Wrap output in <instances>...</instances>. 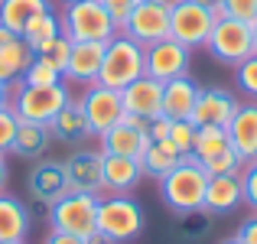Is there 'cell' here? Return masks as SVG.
Masks as SVG:
<instances>
[{
    "mask_svg": "<svg viewBox=\"0 0 257 244\" xmlns=\"http://www.w3.org/2000/svg\"><path fill=\"white\" fill-rule=\"evenodd\" d=\"M205 186L208 173L202 169V163L195 157H182L179 166L160 179V195L176 215H195L205 205Z\"/></svg>",
    "mask_w": 257,
    "mask_h": 244,
    "instance_id": "1",
    "label": "cell"
},
{
    "mask_svg": "<svg viewBox=\"0 0 257 244\" xmlns=\"http://www.w3.org/2000/svg\"><path fill=\"white\" fill-rule=\"evenodd\" d=\"M144 46L134 43L127 33H117L111 43H104V59H101V72H98V85L124 91L127 85H134L144 75Z\"/></svg>",
    "mask_w": 257,
    "mask_h": 244,
    "instance_id": "2",
    "label": "cell"
},
{
    "mask_svg": "<svg viewBox=\"0 0 257 244\" xmlns=\"http://www.w3.org/2000/svg\"><path fill=\"white\" fill-rule=\"evenodd\" d=\"M98 231L114 244H127L144 231V208L131 195H101L98 199Z\"/></svg>",
    "mask_w": 257,
    "mask_h": 244,
    "instance_id": "3",
    "label": "cell"
},
{
    "mask_svg": "<svg viewBox=\"0 0 257 244\" xmlns=\"http://www.w3.org/2000/svg\"><path fill=\"white\" fill-rule=\"evenodd\" d=\"M62 36L72 43H111L117 36V26L111 23L101 0H82L62 10Z\"/></svg>",
    "mask_w": 257,
    "mask_h": 244,
    "instance_id": "4",
    "label": "cell"
},
{
    "mask_svg": "<svg viewBox=\"0 0 257 244\" xmlns=\"http://www.w3.org/2000/svg\"><path fill=\"white\" fill-rule=\"evenodd\" d=\"M98 199L101 195H91V192H69L49 205L46 218H49V228L52 231H69V234H78V238H88V234L98 231Z\"/></svg>",
    "mask_w": 257,
    "mask_h": 244,
    "instance_id": "5",
    "label": "cell"
},
{
    "mask_svg": "<svg viewBox=\"0 0 257 244\" xmlns=\"http://www.w3.org/2000/svg\"><path fill=\"white\" fill-rule=\"evenodd\" d=\"M69 85L59 81V85H20L17 94H10V107L17 111L20 120H36V124H49L59 111L69 101Z\"/></svg>",
    "mask_w": 257,
    "mask_h": 244,
    "instance_id": "6",
    "label": "cell"
},
{
    "mask_svg": "<svg viewBox=\"0 0 257 244\" xmlns=\"http://www.w3.org/2000/svg\"><path fill=\"white\" fill-rule=\"evenodd\" d=\"M205 49L212 52L221 65H238V62H244L247 56H254V30L247 23H241V20L221 17V20H215Z\"/></svg>",
    "mask_w": 257,
    "mask_h": 244,
    "instance_id": "7",
    "label": "cell"
},
{
    "mask_svg": "<svg viewBox=\"0 0 257 244\" xmlns=\"http://www.w3.org/2000/svg\"><path fill=\"white\" fill-rule=\"evenodd\" d=\"M215 26V13L192 0H173L170 7V39L182 43L186 49H199L208 43Z\"/></svg>",
    "mask_w": 257,
    "mask_h": 244,
    "instance_id": "8",
    "label": "cell"
},
{
    "mask_svg": "<svg viewBox=\"0 0 257 244\" xmlns=\"http://www.w3.org/2000/svg\"><path fill=\"white\" fill-rule=\"evenodd\" d=\"M170 7H173L170 0H137L124 33L134 43H140L144 49L170 39Z\"/></svg>",
    "mask_w": 257,
    "mask_h": 244,
    "instance_id": "9",
    "label": "cell"
},
{
    "mask_svg": "<svg viewBox=\"0 0 257 244\" xmlns=\"http://www.w3.org/2000/svg\"><path fill=\"white\" fill-rule=\"evenodd\" d=\"M26 189H30V199L39 205V212H49V205H56L62 195H69V176H65V163L62 160H36V166L26 176Z\"/></svg>",
    "mask_w": 257,
    "mask_h": 244,
    "instance_id": "10",
    "label": "cell"
},
{
    "mask_svg": "<svg viewBox=\"0 0 257 244\" xmlns=\"http://www.w3.org/2000/svg\"><path fill=\"white\" fill-rule=\"evenodd\" d=\"M82 111H85V120L91 127L94 137H101L104 131H111L120 117H124V101H120V91L114 88H104V85H88L82 91Z\"/></svg>",
    "mask_w": 257,
    "mask_h": 244,
    "instance_id": "11",
    "label": "cell"
},
{
    "mask_svg": "<svg viewBox=\"0 0 257 244\" xmlns=\"http://www.w3.org/2000/svg\"><path fill=\"white\" fill-rule=\"evenodd\" d=\"M189 65H192V49H186L176 39L153 43L144 52V75L157 81H173L179 75H189Z\"/></svg>",
    "mask_w": 257,
    "mask_h": 244,
    "instance_id": "12",
    "label": "cell"
},
{
    "mask_svg": "<svg viewBox=\"0 0 257 244\" xmlns=\"http://www.w3.org/2000/svg\"><path fill=\"white\" fill-rule=\"evenodd\" d=\"M101 153H114V157H131V160H140L144 150L150 147V134H147V120L140 117H124L111 127V131L101 134Z\"/></svg>",
    "mask_w": 257,
    "mask_h": 244,
    "instance_id": "13",
    "label": "cell"
},
{
    "mask_svg": "<svg viewBox=\"0 0 257 244\" xmlns=\"http://www.w3.org/2000/svg\"><path fill=\"white\" fill-rule=\"evenodd\" d=\"M241 101L234 98V91L228 88H199V98H195V107H192V124L195 127H228V120L234 117Z\"/></svg>",
    "mask_w": 257,
    "mask_h": 244,
    "instance_id": "14",
    "label": "cell"
},
{
    "mask_svg": "<svg viewBox=\"0 0 257 244\" xmlns=\"http://www.w3.org/2000/svg\"><path fill=\"white\" fill-rule=\"evenodd\" d=\"M120 101H124V114L150 124L153 117H163V81L140 75L134 85H127L120 91Z\"/></svg>",
    "mask_w": 257,
    "mask_h": 244,
    "instance_id": "15",
    "label": "cell"
},
{
    "mask_svg": "<svg viewBox=\"0 0 257 244\" xmlns=\"http://www.w3.org/2000/svg\"><path fill=\"white\" fill-rule=\"evenodd\" d=\"M65 163V176H69V189L72 192H91L101 195L104 192V182H101V173H104V153L101 150H75Z\"/></svg>",
    "mask_w": 257,
    "mask_h": 244,
    "instance_id": "16",
    "label": "cell"
},
{
    "mask_svg": "<svg viewBox=\"0 0 257 244\" xmlns=\"http://www.w3.org/2000/svg\"><path fill=\"white\" fill-rule=\"evenodd\" d=\"M33 56H36V52H33L17 33L0 26V85H7V88L17 85V81L23 78L26 65L33 62Z\"/></svg>",
    "mask_w": 257,
    "mask_h": 244,
    "instance_id": "17",
    "label": "cell"
},
{
    "mask_svg": "<svg viewBox=\"0 0 257 244\" xmlns=\"http://www.w3.org/2000/svg\"><path fill=\"white\" fill-rule=\"evenodd\" d=\"M101 59H104V43H72V56L69 65L62 72L65 85H94L101 72Z\"/></svg>",
    "mask_w": 257,
    "mask_h": 244,
    "instance_id": "18",
    "label": "cell"
},
{
    "mask_svg": "<svg viewBox=\"0 0 257 244\" xmlns=\"http://www.w3.org/2000/svg\"><path fill=\"white\" fill-rule=\"evenodd\" d=\"M225 131H228L231 147L238 150L241 160L244 163L257 160V101H241Z\"/></svg>",
    "mask_w": 257,
    "mask_h": 244,
    "instance_id": "19",
    "label": "cell"
},
{
    "mask_svg": "<svg viewBox=\"0 0 257 244\" xmlns=\"http://www.w3.org/2000/svg\"><path fill=\"white\" fill-rule=\"evenodd\" d=\"M140 179H144V166H140V160L104 153V173H101L104 192H111V195H131L134 189L140 186Z\"/></svg>",
    "mask_w": 257,
    "mask_h": 244,
    "instance_id": "20",
    "label": "cell"
},
{
    "mask_svg": "<svg viewBox=\"0 0 257 244\" xmlns=\"http://www.w3.org/2000/svg\"><path fill=\"white\" fill-rule=\"evenodd\" d=\"M244 202V189H241V173L238 176H208L205 186V205L202 212L212 215H228Z\"/></svg>",
    "mask_w": 257,
    "mask_h": 244,
    "instance_id": "21",
    "label": "cell"
},
{
    "mask_svg": "<svg viewBox=\"0 0 257 244\" xmlns=\"http://www.w3.org/2000/svg\"><path fill=\"white\" fill-rule=\"evenodd\" d=\"M49 134L62 144H85L88 137H94L91 127L85 120V111H82V101L78 98H69L65 107L49 120Z\"/></svg>",
    "mask_w": 257,
    "mask_h": 244,
    "instance_id": "22",
    "label": "cell"
},
{
    "mask_svg": "<svg viewBox=\"0 0 257 244\" xmlns=\"http://www.w3.org/2000/svg\"><path fill=\"white\" fill-rule=\"evenodd\" d=\"M195 98H199V85L189 75L163 81V117L189 120L192 117V107H195Z\"/></svg>",
    "mask_w": 257,
    "mask_h": 244,
    "instance_id": "23",
    "label": "cell"
},
{
    "mask_svg": "<svg viewBox=\"0 0 257 244\" xmlns=\"http://www.w3.org/2000/svg\"><path fill=\"white\" fill-rule=\"evenodd\" d=\"M30 208L26 202H20L17 195L0 192V241H26V231H30Z\"/></svg>",
    "mask_w": 257,
    "mask_h": 244,
    "instance_id": "24",
    "label": "cell"
},
{
    "mask_svg": "<svg viewBox=\"0 0 257 244\" xmlns=\"http://www.w3.org/2000/svg\"><path fill=\"white\" fill-rule=\"evenodd\" d=\"M49 124H36V120H20L17 124V137H13V147L10 153L23 160H43L46 150H49Z\"/></svg>",
    "mask_w": 257,
    "mask_h": 244,
    "instance_id": "25",
    "label": "cell"
},
{
    "mask_svg": "<svg viewBox=\"0 0 257 244\" xmlns=\"http://www.w3.org/2000/svg\"><path fill=\"white\" fill-rule=\"evenodd\" d=\"M52 10L49 0H0V26H7L10 33H23V26L33 17Z\"/></svg>",
    "mask_w": 257,
    "mask_h": 244,
    "instance_id": "26",
    "label": "cell"
},
{
    "mask_svg": "<svg viewBox=\"0 0 257 244\" xmlns=\"http://www.w3.org/2000/svg\"><path fill=\"white\" fill-rule=\"evenodd\" d=\"M56 36H62V20H59L56 10H46V13H39V17H33L30 23L23 26V33H20V39H23L33 52L49 46Z\"/></svg>",
    "mask_w": 257,
    "mask_h": 244,
    "instance_id": "27",
    "label": "cell"
},
{
    "mask_svg": "<svg viewBox=\"0 0 257 244\" xmlns=\"http://www.w3.org/2000/svg\"><path fill=\"white\" fill-rule=\"evenodd\" d=\"M182 153L176 150L170 140H160V144H150L144 150V157H140V166H144V176H150V179H163L166 173H173L176 166H179Z\"/></svg>",
    "mask_w": 257,
    "mask_h": 244,
    "instance_id": "28",
    "label": "cell"
},
{
    "mask_svg": "<svg viewBox=\"0 0 257 244\" xmlns=\"http://www.w3.org/2000/svg\"><path fill=\"white\" fill-rule=\"evenodd\" d=\"M225 150H231V137H228L225 127H199L189 157H195L199 163H208V160L221 157Z\"/></svg>",
    "mask_w": 257,
    "mask_h": 244,
    "instance_id": "29",
    "label": "cell"
},
{
    "mask_svg": "<svg viewBox=\"0 0 257 244\" xmlns=\"http://www.w3.org/2000/svg\"><path fill=\"white\" fill-rule=\"evenodd\" d=\"M59 81H62V72H56L49 62H43L39 56H33V62L26 65V72H23V78H20V85L39 88V85H59Z\"/></svg>",
    "mask_w": 257,
    "mask_h": 244,
    "instance_id": "30",
    "label": "cell"
},
{
    "mask_svg": "<svg viewBox=\"0 0 257 244\" xmlns=\"http://www.w3.org/2000/svg\"><path fill=\"white\" fill-rule=\"evenodd\" d=\"M36 56L43 59V62H49L56 72H65V65H69V56H72V39H69V36H56L49 46H43Z\"/></svg>",
    "mask_w": 257,
    "mask_h": 244,
    "instance_id": "31",
    "label": "cell"
},
{
    "mask_svg": "<svg viewBox=\"0 0 257 244\" xmlns=\"http://www.w3.org/2000/svg\"><path fill=\"white\" fill-rule=\"evenodd\" d=\"M234 81H238V91L244 94V98L257 101V52L234 65Z\"/></svg>",
    "mask_w": 257,
    "mask_h": 244,
    "instance_id": "32",
    "label": "cell"
},
{
    "mask_svg": "<svg viewBox=\"0 0 257 244\" xmlns=\"http://www.w3.org/2000/svg\"><path fill=\"white\" fill-rule=\"evenodd\" d=\"M195 131H199V127H195L192 120H173V127H170V144L182 153V157H189V153H192Z\"/></svg>",
    "mask_w": 257,
    "mask_h": 244,
    "instance_id": "33",
    "label": "cell"
},
{
    "mask_svg": "<svg viewBox=\"0 0 257 244\" xmlns=\"http://www.w3.org/2000/svg\"><path fill=\"white\" fill-rule=\"evenodd\" d=\"M221 10H225V17L241 20L247 26L257 23V0H221Z\"/></svg>",
    "mask_w": 257,
    "mask_h": 244,
    "instance_id": "34",
    "label": "cell"
},
{
    "mask_svg": "<svg viewBox=\"0 0 257 244\" xmlns=\"http://www.w3.org/2000/svg\"><path fill=\"white\" fill-rule=\"evenodd\" d=\"M17 124H20L17 111L10 104H4L0 107V153H10L13 137H17Z\"/></svg>",
    "mask_w": 257,
    "mask_h": 244,
    "instance_id": "35",
    "label": "cell"
},
{
    "mask_svg": "<svg viewBox=\"0 0 257 244\" xmlns=\"http://www.w3.org/2000/svg\"><path fill=\"white\" fill-rule=\"evenodd\" d=\"M101 7L107 10V17H111V23L117 26V33H124L127 20H131L134 7H137V0H101Z\"/></svg>",
    "mask_w": 257,
    "mask_h": 244,
    "instance_id": "36",
    "label": "cell"
},
{
    "mask_svg": "<svg viewBox=\"0 0 257 244\" xmlns=\"http://www.w3.org/2000/svg\"><path fill=\"white\" fill-rule=\"evenodd\" d=\"M241 189H244V205L257 212V160L244 163V169H241Z\"/></svg>",
    "mask_w": 257,
    "mask_h": 244,
    "instance_id": "37",
    "label": "cell"
},
{
    "mask_svg": "<svg viewBox=\"0 0 257 244\" xmlns=\"http://www.w3.org/2000/svg\"><path fill=\"white\" fill-rule=\"evenodd\" d=\"M170 127L173 120L170 117H153L147 124V134H150V144H160V140H170Z\"/></svg>",
    "mask_w": 257,
    "mask_h": 244,
    "instance_id": "38",
    "label": "cell"
},
{
    "mask_svg": "<svg viewBox=\"0 0 257 244\" xmlns=\"http://www.w3.org/2000/svg\"><path fill=\"white\" fill-rule=\"evenodd\" d=\"M234 238H238L241 244H257V212H251L247 221H241V228H238Z\"/></svg>",
    "mask_w": 257,
    "mask_h": 244,
    "instance_id": "39",
    "label": "cell"
},
{
    "mask_svg": "<svg viewBox=\"0 0 257 244\" xmlns=\"http://www.w3.org/2000/svg\"><path fill=\"white\" fill-rule=\"evenodd\" d=\"M46 244H85V238H78V234H69V231H49Z\"/></svg>",
    "mask_w": 257,
    "mask_h": 244,
    "instance_id": "40",
    "label": "cell"
},
{
    "mask_svg": "<svg viewBox=\"0 0 257 244\" xmlns=\"http://www.w3.org/2000/svg\"><path fill=\"white\" fill-rule=\"evenodd\" d=\"M192 4H199V7H205V10H212L215 20L225 17V10H221V0H192Z\"/></svg>",
    "mask_w": 257,
    "mask_h": 244,
    "instance_id": "41",
    "label": "cell"
},
{
    "mask_svg": "<svg viewBox=\"0 0 257 244\" xmlns=\"http://www.w3.org/2000/svg\"><path fill=\"white\" fill-rule=\"evenodd\" d=\"M7 182H10V166H7V153H0V192H7Z\"/></svg>",
    "mask_w": 257,
    "mask_h": 244,
    "instance_id": "42",
    "label": "cell"
},
{
    "mask_svg": "<svg viewBox=\"0 0 257 244\" xmlns=\"http://www.w3.org/2000/svg\"><path fill=\"white\" fill-rule=\"evenodd\" d=\"M85 244H114V241H107L101 231H94V234H88V238H85Z\"/></svg>",
    "mask_w": 257,
    "mask_h": 244,
    "instance_id": "43",
    "label": "cell"
},
{
    "mask_svg": "<svg viewBox=\"0 0 257 244\" xmlns=\"http://www.w3.org/2000/svg\"><path fill=\"white\" fill-rule=\"evenodd\" d=\"M4 104H10V88L0 85V107H4Z\"/></svg>",
    "mask_w": 257,
    "mask_h": 244,
    "instance_id": "44",
    "label": "cell"
},
{
    "mask_svg": "<svg viewBox=\"0 0 257 244\" xmlns=\"http://www.w3.org/2000/svg\"><path fill=\"white\" fill-rule=\"evenodd\" d=\"M218 244H241L238 238H225V241H218Z\"/></svg>",
    "mask_w": 257,
    "mask_h": 244,
    "instance_id": "45",
    "label": "cell"
},
{
    "mask_svg": "<svg viewBox=\"0 0 257 244\" xmlns=\"http://www.w3.org/2000/svg\"><path fill=\"white\" fill-rule=\"evenodd\" d=\"M251 30H254V52H257V23L251 26Z\"/></svg>",
    "mask_w": 257,
    "mask_h": 244,
    "instance_id": "46",
    "label": "cell"
},
{
    "mask_svg": "<svg viewBox=\"0 0 257 244\" xmlns=\"http://www.w3.org/2000/svg\"><path fill=\"white\" fill-rule=\"evenodd\" d=\"M72 4H82V0H62V7H72Z\"/></svg>",
    "mask_w": 257,
    "mask_h": 244,
    "instance_id": "47",
    "label": "cell"
},
{
    "mask_svg": "<svg viewBox=\"0 0 257 244\" xmlns=\"http://www.w3.org/2000/svg\"><path fill=\"white\" fill-rule=\"evenodd\" d=\"M0 244H23V241H0Z\"/></svg>",
    "mask_w": 257,
    "mask_h": 244,
    "instance_id": "48",
    "label": "cell"
},
{
    "mask_svg": "<svg viewBox=\"0 0 257 244\" xmlns=\"http://www.w3.org/2000/svg\"><path fill=\"white\" fill-rule=\"evenodd\" d=\"M170 4H173V0H170Z\"/></svg>",
    "mask_w": 257,
    "mask_h": 244,
    "instance_id": "49",
    "label": "cell"
}]
</instances>
